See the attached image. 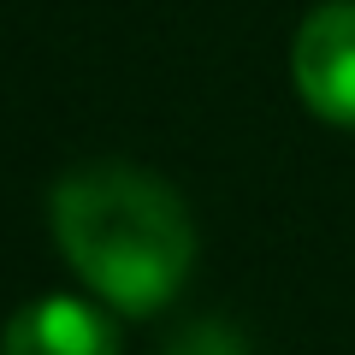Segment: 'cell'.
<instances>
[{
	"label": "cell",
	"mask_w": 355,
	"mask_h": 355,
	"mask_svg": "<svg viewBox=\"0 0 355 355\" xmlns=\"http://www.w3.org/2000/svg\"><path fill=\"white\" fill-rule=\"evenodd\" d=\"M53 237L71 272L119 314L166 308L196 261L190 214L160 178L137 166H77L53 190Z\"/></svg>",
	"instance_id": "6da1fadb"
},
{
	"label": "cell",
	"mask_w": 355,
	"mask_h": 355,
	"mask_svg": "<svg viewBox=\"0 0 355 355\" xmlns=\"http://www.w3.org/2000/svg\"><path fill=\"white\" fill-rule=\"evenodd\" d=\"M291 77L308 113L355 125V0H326L291 42Z\"/></svg>",
	"instance_id": "7a4b0ae2"
},
{
	"label": "cell",
	"mask_w": 355,
	"mask_h": 355,
	"mask_svg": "<svg viewBox=\"0 0 355 355\" xmlns=\"http://www.w3.org/2000/svg\"><path fill=\"white\" fill-rule=\"evenodd\" d=\"M0 355H119V326L83 296H42L6 320Z\"/></svg>",
	"instance_id": "3957f363"
}]
</instances>
